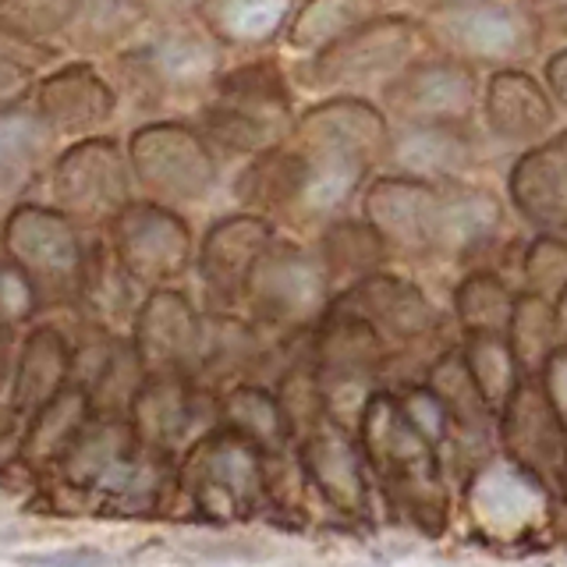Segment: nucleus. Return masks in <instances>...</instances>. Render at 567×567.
<instances>
[{
    "instance_id": "2eb2a0df",
    "label": "nucleus",
    "mask_w": 567,
    "mask_h": 567,
    "mask_svg": "<svg viewBox=\"0 0 567 567\" xmlns=\"http://www.w3.org/2000/svg\"><path fill=\"white\" fill-rule=\"evenodd\" d=\"M504 220L501 199L486 188L472 185H436L433 195V217H430V248L425 252H440L461 259L483 248L496 227Z\"/></svg>"
},
{
    "instance_id": "6e6552de",
    "label": "nucleus",
    "mask_w": 567,
    "mask_h": 567,
    "mask_svg": "<svg viewBox=\"0 0 567 567\" xmlns=\"http://www.w3.org/2000/svg\"><path fill=\"white\" fill-rule=\"evenodd\" d=\"M475 75L461 58H415L383 89L386 111L401 124H465L475 111Z\"/></svg>"
},
{
    "instance_id": "6ab92c4d",
    "label": "nucleus",
    "mask_w": 567,
    "mask_h": 567,
    "mask_svg": "<svg viewBox=\"0 0 567 567\" xmlns=\"http://www.w3.org/2000/svg\"><path fill=\"white\" fill-rule=\"evenodd\" d=\"M386 156L408 177L454 182L475 164V146L461 124H401L386 138Z\"/></svg>"
},
{
    "instance_id": "c9c22d12",
    "label": "nucleus",
    "mask_w": 567,
    "mask_h": 567,
    "mask_svg": "<svg viewBox=\"0 0 567 567\" xmlns=\"http://www.w3.org/2000/svg\"><path fill=\"white\" fill-rule=\"evenodd\" d=\"M525 280H528V291H536L543 298L560 295L567 288V245L549 235V230L528 245Z\"/></svg>"
},
{
    "instance_id": "4c0bfd02",
    "label": "nucleus",
    "mask_w": 567,
    "mask_h": 567,
    "mask_svg": "<svg viewBox=\"0 0 567 567\" xmlns=\"http://www.w3.org/2000/svg\"><path fill=\"white\" fill-rule=\"evenodd\" d=\"M543 394L549 401V408L557 412L560 425L567 430V348H554L549 359L543 362Z\"/></svg>"
},
{
    "instance_id": "cd10ccee",
    "label": "nucleus",
    "mask_w": 567,
    "mask_h": 567,
    "mask_svg": "<svg viewBox=\"0 0 567 567\" xmlns=\"http://www.w3.org/2000/svg\"><path fill=\"white\" fill-rule=\"evenodd\" d=\"M301 177V156L291 150H266L256 153L252 164L238 177V199L248 206H266V209H288L295 203Z\"/></svg>"
},
{
    "instance_id": "f3484780",
    "label": "nucleus",
    "mask_w": 567,
    "mask_h": 567,
    "mask_svg": "<svg viewBox=\"0 0 567 567\" xmlns=\"http://www.w3.org/2000/svg\"><path fill=\"white\" fill-rule=\"evenodd\" d=\"M483 111L489 132L504 142H543L557 121L554 100L536 82V75L522 68H501L486 82Z\"/></svg>"
},
{
    "instance_id": "c756f323",
    "label": "nucleus",
    "mask_w": 567,
    "mask_h": 567,
    "mask_svg": "<svg viewBox=\"0 0 567 567\" xmlns=\"http://www.w3.org/2000/svg\"><path fill=\"white\" fill-rule=\"evenodd\" d=\"M454 309H457V319L472 333H507L514 295L507 291V284L501 277L472 274L457 284Z\"/></svg>"
},
{
    "instance_id": "79ce46f5",
    "label": "nucleus",
    "mask_w": 567,
    "mask_h": 567,
    "mask_svg": "<svg viewBox=\"0 0 567 567\" xmlns=\"http://www.w3.org/2000/svg\"><path fill=\"white\" fill-rule=\"evenodd\" d=\"M138 11H153V14H164V18H182L188 11H203L206 0H135Z\"/></svg>"
},
{
    "instance_id": "4be33fe9",
    "label": "nucleus",
    "mask_w": 567,
    "mask_h": 567,
    "mask_svg": "<svg viewBox=\"0 0 567 567\" xmlns=\"http://www.w3.org/2000/svg\"><path fill=\"white\" fill-rule=\"evenodd\" d=\"M507 408V440L522 465H539V461L564 457V425L549 408L539 383H522L511 390L504 401Z\"/></svg>"
},
{
    "instance_id": "2f4dec72",
    "label": "nucleus",
    "mask_w": 567,
    "mask_h": 567,
    "mask_svg": "<svg viewBox=\"0 0 567 567\" xmlns=\"http://www.w3.org/2000/svg\"><path fill=\"white\" fill-rule=\"evenodd\" d=\"M82 8L85 0H0V29L40 43L68 32Z\"/></svg>"
},
{
    "instance_id": "5701e85b",
    "label": "nucleus",
    "mask_w": 567,
    "mask_h": 567,
    "mask_svg": "<svg viewBox=\"0 0 567 567\" xmlns=\"http://www.w3.org/2000/svg\"><path fill=\"white\" fill-rule=\"evenodd\" d=\"M199 341V327H195V312L185 301V295L159 288L146 298V306L138 312V333L135 344L146 359L174 362L188 354Z\"/></svg>"
},
{
    "instance_id": "4468645a",
    "label": "nucleus",
    "mask_w": 567,
    "mask_h": 567,
    "mask_svg": "<svg viewBox=\"0 0 567 567\" xmlns=\"http://www.w3.org/2000/svg\"><path fill=\"white\" fill-rule=\"evenodd\" d=\"M518 213L539 230L567 227V132L536 142L507 177Z\"/></svg>"
},
{
    "instance_id": "f704fd0d",
    "label": "nucleus",
    "mask_w": 567,
    "mask_h": 567,
    "mask_svg": "<svg viewBox=\"0 0 567 567\" xmlns=\"http://www.w3.org/2000/svg\"><path fill=\"white\" fill-rule=\"evenodd\" d=\"M135 0H85L71 29H79V40L85 47L106 50L135 29Z\"/></svg>"
},
{
    "instance_id": "9d476101",
    "label": "nucleus",
    "mask_w": 567,
    "mask_h": 567,
    "mask_svg": "<svg viewBox=\"0 0 567 567\" xmlns=\"http://www.w3.org/2000/svg\"><path fill=\"white\" fill-rule=\"evenodd\" d=\"M327 270L319 256H309L298 245L274 241L248 274L245 295L256 301V309L274 319H306L327 298Z\"/></svg>"
},
{
    "instance_id": "f257e3e1",
    "label": "nucleus",
    "mask_w": 567,
    "mask_h": 567,
    "mask_svg": "<svg viewBox=\"0 0 567 567\" xmlns=\"http://www.w3.org/2000/svg\"><path fill=\"white\" fill-rule=\"evenodd\" d=\"M217 100L203 111V135L220 142L230 153H266L277 150L295 132L291 93L280 68L270 61H252L217 75Z\"/></svg>"
},
{
    "instance_id": "dca6fc26",
    "label": "nucleus",
    "mask_w": 567,
    "mask_h": 567,
    "mask_svg": "<svg viewBox=\"0 0 567 567\" xmlns=\"http://www.w3.org/2000/svg\"><path fill=\"white\" fill-rule=\"evenodd\" d=\"M341 309L365 319L372 330H390L398 337L425 333L436 323V309L412 280L380 270L354 280L341 295Z\"/></svg>"
},
{
    "instance_id": "ddd939ff",
    "label": "nucleus",
    "mask_w": 567,
    "mask_h": 567,
    "mask_svg": "<svg viewBox=\"0 0 567 567\" xmlns=\"http://www.w3.org/2000/svg\"><path fill=\"white\" fill-rule=\"evenodd\" d=\"M274 241H277V230L270 220L259 217V213H235V217H224L220 224H213L209 235L199 245V252H195L206 288L220 295L245 291L248 274L256 270V262Z\"/></svg>"
},
{
    "instance_id": "f8f14e48",
    "label": "nucleus",
    "mask_w": 567,
    "mask_h": 567,
    "mask_svg": "<svg viewBox=\"0 0 567 567\" xmlns=\"http://www.w3.org/2000/svg\"><path fill=\"white\" fill-rule=\"evenodd\" d=\"M436 185L422 177L390 174L377 177L362 195L365 224L377 230L386 248L401 252H425L430 248V217H433Z\"/></svg>"
},
{
    "instance_id": "a878e982",
    "label": "nucleus",
    "mask_w": 567,
    "mask_h": 567,
    "mask_svg": "<svg viewBox=\"0 0 567 567\" xmlns=\"http://www.w3.org/2000/svg\"><path fill=\"white\" fill-rule=\"evenodd\" d=\"M386 259L383 238L365 220H344L333 217L323 230V248H319V262H323L327 280H362L380 270Z\"/></svg>"
},
{
    "instance_id": "a19ab883",
    "label": "nucleus",
    "mask_w": 567,
    "mask_h": 567,
    "mask_svg": "<svg viewBox=\"0 0 567 567\" xmlns=\"http://www.w3.org/2000/svg\"><path fill=\"white\" fill-rule=\"evenodd\" d=\"M546 89L554 93L560 106H567V47L546 61Z\"/></svg>"
},
{
    "instance_id": "7ed1b4c3",
    "label": "nucleus",
    "mask_w": 567,
    "mask_h": 567,
    "mask_svg": "<svg viewBox=\"0 0 567 567\" xmlns=\"http://www.w3.org/2000/svg\"><path fill=\"white\" fill-rule=\"evenodd\" d=\"M0 235H4L8 259L22 266L35 295H71L82 288L85 245L79 224L64 217L61 209L22 203L0 224Z\"/></svg>"
},
{
    "instance_id": "473e14b6",
    "label": "nucleus",
    "mask_w": 567,
    "mask_h": 567,
    "mask_svg": "<svg viewBox=\"0 0 567 567\" xmlns=\"http://www.w3.org/2000/svg\"><path fill=\"white\" fill-rule=\"evenodd\" d=\"M47 61V50L32 40H22L0 29V106H14L35 85V71Z\"/></svg>"
},
{
    "instance_id": "bb28decb",
    "label": "nucleus",
    "mask_w": 567,
    "mask_h": 567,
    "mask_svg": "<svg viewBox=\"0 0 567 567\" xmlns=\"http://www.w3.org/2000/svg\"><path fill=\"white\" fill-rule=\"evenodd\" d=\"M554 341H557L554 301L536 295V291H525L522 298H514L511 323H507V344L514 351L518 369L539 372L543 362L549 359V351L557 348Z\"/></svg>"
},
{
    "instance_id": "423d86ee",
    "label": "nucleus",
    "mask_w": 567,
    "mask_h": 567,
    "mask_svg": "<svg viewBox=\"0 0 567 567\" xmlns=\"http://www.w3.org/2000/svg\"><path fill=\"white\" fill-rule=\"evenodd\" d=\"M111 227V252L128 280L167 284L182 277L195 259L192 227L156 199H132Z\"/></svg>"
},
{
    "instance_id": "f03ea898",
    "label": "nucleus",
    "mask_w": 567,
    "mask_h": 567,
    "mask_svg": "<svg viewBox=\"0 0 567 567\" xmlns=\"http://www.w3.org/2000/svg\"><path fill=\"white\" fill-rule=\"evenodd\" d=\"M128 171L150 199L199 203L217 185V156H213L203 132L188 128L182 121H153L142 124L128 138Z\"/></svg>"
},
{
    "instance_id": "0eeeda50",
    "label": "nucleus",
    "mask_w": 567,
    "mask_h": 567,
    "mask_svg": "<svg viewBox=\"0 0 567 567\" xmlns=\"http://www.w3.org/2000/svg\"><path fill=\"white\" fill-rule=\"evenodd\" d=\"M430 18L436 25V35L461 61H518L532 53L539 35L532 11L511 4V0H468V4L436 11Z\"/></svg>"
},
{
    "instance_id": "aec40b11",
    "label": "nucleus",
    "mask_w": 567,
    "mask_h": 567,
    "mask_svg": "<svg viewBox=\"0 0 567 567\" xmlns=\"http://www.w3.org/2000/svg\"><path fill=\"white\" fill-rule=\"evenodd\" d=\"M301 177L291 209L312 220H333L348 206V199L359 192L362 177L372 159L351 150L333 146H301Z\"/></svg>"
},
{
    "instance_id": "9b49d317",
    "label": "nucleus",
    "mask_w": 567,
    "mask_h": 567,
    "mask_svg": "<svg viewBox=\"0 0 567 567\" xmlns=\"http://www.w3.org/2000/svg\"><path fill=\"white\" fill-rule=\"evenodd\" d=\"M114 89L93 64H68L35 82V111L47 117L53 135H96L114 117Z\"/></svg>"
},
{
    "instance_id": "393cba45",
    "label": "nucleus",
    "mask_w": 567,
    "mask_h": 567,
    "mask_svg": "<svg viewBox=\"0 0 567 567\" xmlns=\"http://www.w3.org/2000/svg\"><path fill=\"white\" fill-rule=\"evenodd\" d=\"M377 14L380 0H306L284 25V43L298 53H316Z\"/></svg>"
},
{
    "instance_id": "412c9836",
    "label": "nucleus",
    "mask_w": 567,
    "mask_h": 567,
    "mask_svg": "<svg viewBox=\"0 0 567 567\" xmlns=\"http://www.w3.org/2000/svg\"><path fill=\"white\" fill-rule=\"evenodd\" d=\"M53 128L35 106H0V199L25 192L50 164Z\"/></svg>"
},
{
    "instance_id": "1a4fd4ad",
    "label": "nucleus",
    "mask_w": 567,
    "mask_h": 567,
    "mask_svg": "<svg viewBox=\"0 0 567 567\" xmlns=\"http://www.w3.org/2000/svg\"><path fill=\"white\" fill-rule=\"evenodd\" d=\"M220 50L224 43L206 25H188L185 18H164L153 35H146L128 61L135 75L167 93L213 85L220 75Z\"/></svg>"
},
{
    "instance_id": "a211bd4d",
    "label": "nucleus",
    "mask_w": 567,
    "mask_h": 567,
    "mask_svg": "<svg viewBox=\"0 0 567 567\" xmlns=\"http://www.w3.org/2000/svg\"><path fill=\"white\" fill-rule=\"evenodd\" d=\"M295 132L301 146L351 150L369 159L383 153L390 138L383 111H377V106L359 96H333L327 103L309 106V111L295 121Z\"/></svg>"
},
{
    "instance_id": "20e7f679",
    "label": "nucleus",
    "mask_w": 567,
    "mask_h": 567,
    "mask_svg": "<svg viewBox=\"0 0 567 567\" xmlns=\"http://www.w3.org/2000/svg\"><path fill=\"white\" fill-rule=\"evenodd\" d=\"M422 29L412 18H369L341 40L316 50L309 61V85L316 89H354L369 82H390L401 68L419 58Z\"/></svg>"
},
{
    "instance_id": "c03bdc74",
    "label": "nucleus",
    "mask_w": 567,
    "mask_h": 567,
    "mask_svg": "<svg viewBox=\"0 0 567 567\" xmlns=\"http://www.w3.org/2000/svg\"><path fill=\"white\" fill-rule=\"evenodd\" d=\"M0 256H4V235H0Z\"/></svg>"
},
{
    "instance_id": "ea45409f",
    "label": "nucleus",
    "mask_w": 567,
    "mask_h": 567,
    "mask_svg": "<svg viewBox=\"0 0 567 567\" xmlns=\"http://www.w3.org/2000/svg\"><path fill=\"white\" fill-rule=\"evenodd\" d=\"M528 11L539 29L567 32V0H528Z\"/></svg>"
},
{
    "instance_id": "7c9ffc66",
    "label": "nucleus",
    "mask_w": 567,
    "mask_h": 567,
    "mask_svg": "<svg viewBox=\"0 0 567 567\" xmlns=\"http://www.w3.org/2000/svg\"><path fill=\"white\" fill-rule=\"evenodd\" d=\"M465 365L489 408L504 404L511 390L518 386V362H514V351L504 341V333H472Z\"/></svg>"
},
{
    "instance_id": "72a5a7b5",
    "label": "nucleus",
    "mask_w": 567,
    "mask_h": 567,
    "mask_svg": "<svg viewBox=\"0 0 567 567\" xmlns=\"http://www.w3.org/2000/svg\"><path fill=\"white\" fill-rule=\"evenodd\" d=\"M430 390L443 404V412L457 415L461 422H478L489 412L486 398L478 394V386H475L472 372L465 365V354H447V359L433 369V386Z\"/></svg>"
},
{
    "instance_id": "39448f33",
    "label": "nucleus",
    "mask_w": 567,
    "mask_h": 567,
    "mask_svg": "<svg viewBox=\"0 0 567 567\" xmlns=\"http://www.w3.org/2000/svg\"><path fill=\"white\" fill-rule=\"evenodd\" d=\"M53 199L75 224H111L132 203L128 156L114 138L85 135L53 159Z\"/></svg>"
},
{
    "instance_id": "b1692460",
    "label": "nucleus",
    "mask_w": 567,
    "mask_h": 567,
    "mask_svg": "<svg viewBox=\"0 0 567 567\" xmlns=\"http://www.w3.org/2000/svg\"><path fill=\"white\" fill-rule=\"evenodd\" d=\"M295 0H206V29L224 47H262L277 40Z\"/></svg>"
},
{
    "instance_id": "c85d7f7f",
    "label": "nucleus",
    "mask_w": 567,
    "mask_h": 567,
    "mask_svg": "<svg viewBox=\"0 0 567 567\" xmlns=\"http://www.w3.org/2000/svg\"><path fill=\"white\" fill-rule=\"evenodd\" d=\"M68 372V348L61 341V333L53 330H35L25 351L22 365H18V401L22 404H47Z\"/></svg>"
},
{
    "instance_id": "e433bc0d",
    "label": "nucleus",
    "mask_w": 567,
    "mask_h": 567,
    "mask_svg": "<svg viewBox=\"0 0 567 567\" xmlns=\"http://www.w3.org/2000/svg\"><path fill=\"white\" fill-rule=\"evenodd\" d=\"M40 301L35 295L32 280L22 274V266L11 262L8 252L0 256V323H18V319H25L32 312V306Z\"/></svg>"
},
{
    "instance_id": "58836bf2",
    "label": "nucleus",
    "mask_w": 567,
    "mask_h": 567,
    "mask_svg": "<svg viewBox=\"0 0 567 567\" xmlns=\"http://www.w3.org/2000/svg\"><path fill=\"white\" fill-rule=\"evenodd\" d=\"M22 567H111V557L100 549H53V554H25Z\"/></svg>"
},
{
    "instance_id": "37998d69",
    "label": "nucleus",
    "mask_w": 567,
    "mask_h": 567,
    "mask_svg": "<svg viewBox=\"0 0 567 567\" xmlns=\"http://www.w3.org/2000/svg\"><path fill=\"white\" fill-rule=\"evenodd\" d=\"M419 4L425 14H436V11H447V8H457V4H468V0H412Z\"/></svg>"
}]
</instances>
